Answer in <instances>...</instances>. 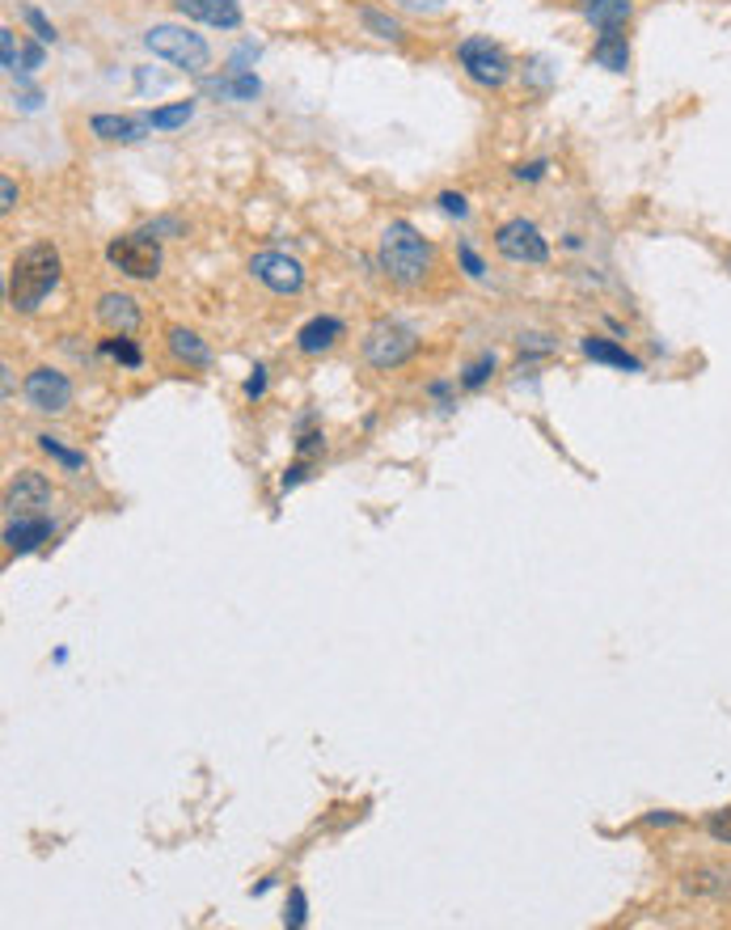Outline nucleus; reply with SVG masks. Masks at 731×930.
Wrapping results in <instances>:
<instances>
[{
    "mask_svg": "<svg viewBox=\"0 0 731 930\" xmlns=\"http://www.w3.org/2000/svg\"><path fill=\"white\" fill-rule=\"evenodd\" d=\"M60 272H64V263H60V250L51 241L26 246L9 267V305L17 313H35L55 292Z\"/></svg>",
    "mask_w": 731,
    "mask_h": 930,
    "instance_id": "nucleus-1",
    "label": "nucleus"
},
{
    "mask_svg": "<svg viewBox=\"0 0 731 930\" xmlns=\"http://www.w3.org/2000/svg\"><path fill=\"white\" fill-rule=\"evenodd\" d=\"M381 272L402 284V288H415L424 284V275L431 272V246H427L415 225L406 221H393L386 232H381Z\"/></svg>",
    "mask_w": 731,
    "mask_h": 930,
    "instance_id": "nucleus-2",
    "label": "nucleus"
},
{
    "mask_svg": "<svg viewBox=\"0 0 731 930\" xmlns=\"http://www.w3.org/2000/svg\"><path fill=\"white\" fill-rule=\"evenodd\" d=\"M144 47L153 51L156 60H165V64L191 73V77H199L212 64V47L203 42V35H194L187 26H153L144 35Z\"/></svg>",
    "mask_w": 731,
    "mask_h": 930,
    "instance_id": "nucleus-3",
    "label": "nucleus"
},
{
    "mask_svg": "<svg viewBox=\"0 0 731 930\" xmlns=\"http://www.w3.org/2000/svg\"><path fill=\"white\" fill-rule=\"evenodd\" d=\"M415 351H419L415 330H411V326H402V322H393V317L373 322V326H368V335H364V360H368L373 368H381V373L402 368Z\"/></svg>",
    "mask_w": 731,
    "mask_h": 930,
    "instance_id": "nucleus-4",
    "label": "nucleus"
},
{
    "mask_svg": "<svg viewBox=\"0 0 731 930\" xmlns=\"http://www.w3.org/2000/svg\"><path fill=\"white\" fill-rule=\"evenodd\" d=\"M457 64L465 68V77L474 85H487V89H500L512 77V60L500 42H491L487 35H469V39L457 42Z\"/></svg>",
    "mask_w": 731,
    "mask_h": 930,
    "instance_id": "nucleus-5",
    "label": "nucleus"
},
{
    "mask_svg": "<svg viewBox=\"0 0 731 930\" xmlns=\"http://www.w3.org/2000/svg\"><path fill=\"white\" fill-rule=\"evenodd\" d=\"M106 259L131 279H156L161 275V241L149 229L127 232V237H115L106 246Z\"/></svg>",
    "mask_w": 731,
    "mask_h": 930,
    "instance_id": "nucleus-6",
    "label": "nucleus"
},
{
    "mask_svg": "<svg viewBox=\"0 0 731 930\" xmlns=\"http://www.w3.org/2000/svg\"><path fill=\"white\" fill-rule=\"evenodd\" d=\"M495 250H500L507 263H529V267L550 263V241L525 216H512V221H503L500 229H495Z\"/></svg>",
    "mask_w": 731,
    "mask_h": 930,
    "instance_id": "nucleus-7",
    "label": "nucleus"
},
{
    "mask_svg": "<svg viewBox=\"0 0 731 930\" xmlns=\"http://www.w3.org/2000/svg\"><path fill=\"white\" fill-rule=\"evenodd\" d=\"M250 275L270 288V292H279V297H297L301 288H305V267H301V259H292V254H283V250H259L254 259H250Z\"/></svg>",
    "mask_w": 731,
    "mask_h": 930,
    "instance_id": "nucleus-8",
    "label": "nucleus"
},
{
    "mask_svg": "<svg viewBox=\"0 0 731 930\" xmlns=\"http://www.w3.org/2000/svg\"><path fill=\"white\" fill-rule=\"evenodd\" d=\"M26 402L39 415H64L73 406V381L60 368H35L26 377Z\"/></svg>",
    "mask_w": 731,
    "mask_h": 930,
    "instance_id": "nucleus-9",
    "label": "nucleus"
},
{
    "mask_svg": "<svg viewBox=\"0 0 731 930\" xmlns=\"http://www.w3.org/2000/svg\"><path fill=\"white\" fill-rule=\"evenodd\" d=\"M4 507L13 516H42V507H51V482L35 469H22L4 491Z\"/></svg>",
    "mask_w": 731,
    "mask_h": 930,
    "instance_id": "nucleus-10",
    "label": "nucleus"
},
{
    "mask_svg": "<svg viewBox=\"0 0 731 930\" xmlns=\"http://www.w3.org/2000/svg\"><path fill=\"white\" fill-rule=\"evenodd\" d=\"M89 131L106 144H140V140H149L153 123H149V115H93Z\"/></svg>",
    "mask_w": 731,
    "mask_h": 930,
    "instance_id": "nucleus-11",
    "label": "nucleus"
},
{
    "mask_svg": "<svg viewBox=\"0 0 731 930\" xmlns=\"http://www.w3.org/2000/svg\"><path fill=\"white\" fill-rule=\"evenodd\" d=\"M174 9L191 22L216 26V30H237L241 26V4L237 0H174Z\"/></svg>",
    "mask_w": 731,
    "mask_h": 930,
    "instance_id": "nucleus-12",
    "label": "nucleus"
},
{
    "mask_svg": "<svg viewBox=\"0 0 731 930\" xmlns=\"http://www.w3.org/2000/svg\"><path fill=\"white\" fill-rule=\"evenodd\" d=\"M51 533H55V525L47 516H17L4 529V545H9V554H30L42 542H51Z\"/></svg>",
    "mask_w": 731,
    "mask_h": 930,
    "instance_id": "nucleus-13",
    "label": "nucleus"
},
{
    "mask_svg": "<svg viewBox=\"0 0 731 930\" xmlns=\"http://www.w3.org/2000/svg\"><path fill=\"white\" fill-rule=\"evenodd\" d=\"M203 89L207 93H216V98H225V102H254L259 93H263V85H259V77L250 73V68H225L220 77H207L203 80Z\"/></svg>",
    "mask_w": 731,
    "mask_h": 930,
    "instance_id": "nucleus-14",
    "label": "nucleus"
},
{
    "mask_svg": "<svg viewBox=\"0 0 731 930\" xmlns=\"http://www.w3.org/2000/svg\"><path fill=\"white\" fill-rule=\"evenodd\" d=\"M339 339H343V322H339V317H330V313H317V317H308L305 326L297 330V351H305V355H322V351L335 348Z\"/></svg>",
    "mask_w": 731,
    "mask_h": 930,
    "instance_id": "nucleus-15",
    "label": "nucleus"
},
{
    "mask_svg": "<svg viewBox=\"0 0 731 930\" xmlns=\"http://www.w3.org/2000/svg\"><path fill=\"white\" fill-rule=\"evenodd\" d=\"M98 322L111 330V335H131L140 326V305L127 297V292H106L98 301Z\"/></svg>",
    "mask_w": 731,
    "mask_h": 930,
    "instance_id": "nucleus-16",
    "label": "nucleus"
},
{
    "mask_svg": "<svg viewBox=\"0 0 731 930\" xmlns=\"http://www.w3.org/2000/svg\"><path fill=\"white\" fill-rule=\"evenodd\" d=\"M579 351L592 360V364H609V368H621V373H643V360L639 355H630V351L614 343V339H601V335H588Z\"/></svg>",
    "mask_w": 731,
    "mask_h": 930,
    "instance_id": "nucleus-17",
    "label": "nucleus"
},
{
    "mask_svg": "<svg viewBox=\"0 0 731 930\" xmlns=\"http://www.w3.org/2000/svg\"><path fill=\"white\" fill-rule=\"evenodd\" d=\"M630 13H634L630 0H592V4H588V22H592L601 35H621L626 22H630Z\"/></svg>",
    "mask_w": 731,
    "mask_h": 930,
    "instance_id": "nucleus-18",
    "label": "nucleus"
},
{
    "mask_svg": "<svg viewBox=\"0 0 731 930\" xmlns=\"http://www.w3.org/2000/svg\"><path fill=\"white\" fill-rule=\"evenodd\" d=\"M165 339H169L174 360H182V364H191V368H207V364H212V348H207L194 330H187V326H174Z\"/></svg>",
    "mask_w": 731,
    "mask_h": 930,
    "instance_id": "nucleus-19",
    "label": "nucleus"
},
{
    "mask_svg": "<svg viewBox=\"0 0 731 930\" xmlns=\"http://www.w3.org/2000/svg\"><path fill=\"white\" fill-rule=\"evenodd\" d=\"M592 60L601 68H609V73H626L630 68V42H626V35H601L596 47H592Z\"/></svg>",
    "mask_w": 731,
    "mask_h": 930,
    "instance_id": "nucleus-20",
    "label": "nucleus"
},
{
    "mask_svg": "<svg viewBox=\"0 0 731 930\" xmlns=\"http://www.w3.org/2000/svg\"><path fill=\"white\" fill-rule=\"evenodd\" d=\"M194 118V102H169V106H156L149 111V123H153V131H178V127H187Z\"/></svg>",
    "mask_w": 731,
    "mask_h": 930,
    "instance_id": "nucleus-21",
    "label": "nucleus"
},
{
    "mask_svg": "<svg viewBox=\"0 0 731 930\" xmlns=\"http://www.w3.org/2000/svg\"><path fill=\"white\" fill-rule=\"evenodd\" d=\"M35 440H39V449L47 453V457H51V462H60L64 469H85V453H80V449H68V444H64L60 436H51V431H39Z\"/></svg>",
    "mask_w": 731,
    "mask_h": 930,
    "instance_id": "nucleus-22",
    "label": "nucleus"
},
{
    "mask_svg": "<svg viewBox=\"0 0 731 930\" xmlns=\"http://www.w3.org/2000/svg\"><path fill=\"white\" fill-rule=\"evenodd\" d=\"M360 22H364V30H368V35H377V39H389V42L402 39V22H398V17H389V13H381V9H373V4H364V9H360Z\"/></svg>",
    "mask_w": 731,
    "mask_h": 930,
    "instance_id": "nucleus-23",
    "label": "nucleus"
},
{
    "mask_svg": "<svg viewBox=\"0 0 731 930\" xmlns=\"http://www.w3.org/2000/svg\"><path fill=\"white\" fill-rule=\"evenodd\" d=\"M102 355H115L123 368H140V364H144L140 348H136L127 335H111V339H102Z\"/></svg>",
    "mask_w": 731,
    "mask_h": 930,
    "instance_id": "nucleus-24",
    "label": "nucleus"
},
{
    "mask_svg": "<svg viewBox=\"0 0 731 930\" xmlns=\"http://www.w3.org/2000/svg\"><path fill=\"white\" fill-rule=\"evenodd\" d=\"M491 377H495V355L487 351L482 360H474V364L465 368L462 386H465V389H482V386H487V381H491Z\"/></svg>",
    "mask_w": 731,
    "mask_h": 930,
    "instance_id": "nucleus-25",
    "label": "nucleus"
},
{
    "mask_svg": "<svg viewBox=\"0 0 731 930\" xmlns=\"http://www.w3.org/2000/svg\"><path fill=\"white\" fill-rule=\"evenodd\" d=\"M292 905H288V914H283V922L288 927H305L308 922V901H305V889H292V896H288Z\"/></svg>",
    "mask_w": 731,
    "mask_h": 930,
    "instance_id": "nucleus-26",
    "label": "nucleus"
},
{
    "mask_svg": "<svg viewBox=\"0 0 731 930\" xmlns=\"http://www.w3.org/2000/svg\"><path fill=\"white\" fill-rule=\"evenodd\" d=\"M457 259H462V272L469 275V279H482V275H487V263L478 259V250H474L469 241H462V246H457Z\"/></svg>",
    "mask_w": 731,
    "mask_h": 930,
    "instance_id": "nucleus-27",
    "label": "nucleus"
},
{
    "mask_svg": "<svg viewBox=\"0 0 731 930\" xmlns=\"http://www.w3.org/2000/svg\"><path fill=\"white\" fill-rule=\"evenodd\" d=\"M719 876H723V871H697V876H690V880H685V889H690V892H723L728 884H723Z\"/></svg>",
    "mask_w": 731,
    "mask_h": 930,
    "instance_id": "nucleus-28",
    "label": "nucleus"
},
{
    "mask_svg": "<svg viewBox=\"0 0 731 930\" xmlns=\"http://www.w3.org/2000/svg\"><path fill=\"white\" fill-rule=\"evenodd\" d=\"M0 55H4V73H9V77H17V39H13V30H9V26L0 30Z\"/></svg>",
    "mask_w": 731,
    "mask_h": 930,
    "instance_id": "nucleus-29",
    "label": "nucleus"
},
{
    "mask_svg": "<svg viewBox=\"0 0 731 930\" xmlns=\"http://www.w3.org/2000/svg\"><path fill=\"white\" fill-rule=\"evenodd\" d=\"M26 26L35 30V39H39V42H55V26L42 17L39 9H26Z\"/></svg>",
    "mask_w": 731,
    "mask_h": 930,
    "instance_id": "nucleus-30",
    "label": "nucleus"
},
{
    "mask_svg": "<svg viewBox=\"0 0 731 930\" xmlns=\"http://www.w3.org/2000/svg\"><path fill=\"white\" fill-rule=\"evenodd\" d=\"M393 4L406 9V13H427V17H436V13L449 9V0H393Z\"/></svg>",
    "mask_w": 731,
    "mask_h": 930,
    "instance_id": "nucleus-31",
    "label": "nucleus"
},
{
    "mask_svg": "<svg viewBox=\"0 0 731 930\" xmlns=\"http://www.w3.org/2000/svg\"><path fill=\"white\" fill-rule=\"evenodd\" d=\"M245 398H250V402H254V398H263V393H267V368H263V364H254V373H250V377H245Z\"/></svg>",
    "mask_w": 731,
    "mask_h": 930,
    "instance_id": "nucleus-32",
    "label": "nucleus"
},
{
    "mask_svg": "<svg viewBox=\"0 0 731 930\" xmlns=\"http://www.w3.org/2000/svg\"><path fill=\"white\" fill-rule=\"evenodd\" d=\"M706 829H710V838H719V842L731 846V813H715L706 820Z\"/></svg>",
    "mask_w": 731,
    "mask_h": 930,
    "instance_id": "nucleus-33",
    "label": "nucleus"
},
{
    "mask_svg": "<svg viewBox=\"0 0 731 930\" xmlns=\"http://www.w3.org/2000/svg\"><path fill=\"white\" fill-rule=\"evenodd\" d=\"M545 169H550V161H525V165H516V178L520 183H538V178H545Z\"/></svg>",
    "mask_w": 731,
    "mask_h": 930,
    "instance_id": "nucleus-34",
    "label": "nucleus"
},
{
    "mask_svg": "<svg viewBox=\"0 0 731 930\" xmlns=\"http://www.w3.org/2000/svg\"><path fill=\"white\" fill-rule=\"evenodd\" d=\"M436 203H440V212H449V216H465V212H469L462 194H453V191H444L440 199H436Z\"/></svg>",
    "mask_w": 731,
    "mask_h": 930,
    "instance_id": "nucleus-35",
    "label": "nucleus"
},
{
    "mask_svg": "<svg viewBox=\"0 0 731 930\" xmlns=\"http://www.w3.org/2000/svg\"><path fill=\"white\" fill-rule=\"evenodd\" d=\"M17 208V187H13V178L4 174L0 178V212H13Z\"/></svg>",
    "mask_w": 731,
    "mask_h": 930,
    "instance_id": "nucleus-36",
    "label": "nucleus"
},
{
    "mask_svg": "<svg viewBox=\"0 0 731 930\" xmlns=\"http://www.w3.org/2000/svg\"><path fill=\"white\" fill-rule=\"evenodd\" d=\"M525 77L533 80V85H550V80H554V68H550V64H545V60H533V64H529V73H525Z\"/></svg>",
    "mask_w": 731,
    "mask_h": 930,
    "instance_id": "nucleus-37",
    "label": "nucleus"
},
{
    "mask_svg": "<svg viewBox=\"0 0 731 930\" xmlns=\"http://www.w3.org/2000/svg\"><path fill=\"white\" fill-rule=\"evenodd\" d=\"M305 474H308V465H305V462H297L292 469H283V478H279V491H292V487H297V482H301Z\"/></svg>",
    "mask_w": 731,
    "mask_h": 930,
    "instance_id": "nucleus-38",
    "label": "nucleus"
},
{
    "mask_svg": "<svg viewBox=\"0 0 731 930\" xmlns=\"http://www.w3.org/2000/svg\"><path fill=\"white\" fill-rule=\"evenodd\" d=\"M297 449H301V453H313V449H322V436H301V440H297Z\"/></svg>",
    "mask_w": 731,
    "mask_h": 930,
    "instance_id": "nucleus-39",
    "label": "nucleus"
},
{
    "mask_svg": "<svg viewBox=\"0 0 731 930\" xmlns=\"http://www.w3.org/2000/svg\"><path fill=\"white\" fill-rule=\"evenodd\" d=\"M42 64V47H26V68H39Z\"/></svg>",
    "mask_w": 731,
    "mask_h": 930,
    "instance_id": "nucleus-40",
    "label": "nucleus"
},
{
    "mask_svg": "<svg viewBox=\"0 0 731 930\" xmlns=\"http://www.w3.org/2000/svg\"><path fill=\"white\" fill-rule=\"evenodd\" d=\"M588 4H592V0H588Z\"/></svg>",
    "mask_w": 731,
    "mask_h": 930,
    "instance_id": "nucleus-41",
    "label": "nucleus"
}]
</instances>
